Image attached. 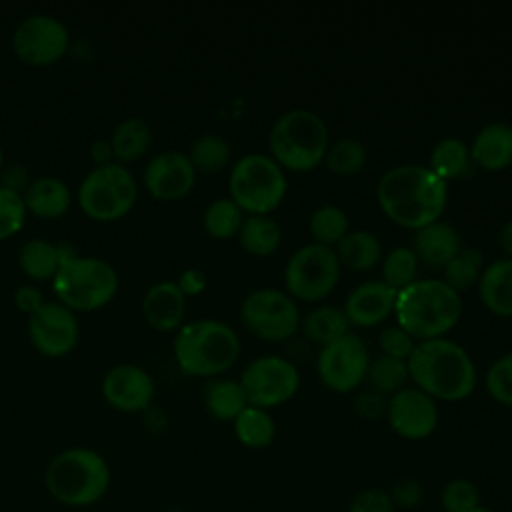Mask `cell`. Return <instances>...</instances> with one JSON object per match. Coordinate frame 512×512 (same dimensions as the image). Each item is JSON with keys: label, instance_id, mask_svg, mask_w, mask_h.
Segmentation results:
<instances>
[{"label": "cell", "instance_id": "1", "mask_svg": "<svg viewBox=\"0 0 512 512\" xmlns=\"http://www.w3.org/2000/svg\"><path fill=\"white\" fill-rule=\"evenodd\" d=\"M376 198L394 222L418 230L444 212L448 184L430 166L404 162L382 172Z\"/></svg>", "mask_w": 512, "mask_h": 512}, {"label": "cell", "instance_id": "2", "mask_svg": "<svg viewBox=\"0 0 512 512\" xmlns=\"http://www.w3.org/2000/svg\"><path fill=\"white\" fill-rule=\"evenodd\" d=\"M406 362L410 378L432 398L460 400L476 386V366L466 348L452 338L420 340Z\"/></svg>", "mask_w": 512, "mask_h": 512}, {"label": "cell", "instance_id": "3", "mask_svg": "<svg viewBox=\"0 0 512 512\" xmlns=\"http://www.w3.org/2000/svg\"><path fill=\"white\" fill-rule=\"evenodd\" d=\"M112 482L106 458L86 446H72L48 462L44 486L48 494L68 508H88L100 502Z\"/></svg>", "mask_w": 512, "mask_h": 512}, {"label": "cell", "instance_id": "4", "mask_svg": "<svg viewBox=\"0 0 512 512\" xmlns=\"http://www.w3.org/2000/svg\"><path fill=\"white\" fill-rule=\"evenodd\" d=\"M462 312L460 292L440 278H416L396 292L394 314L410 336L434 338L450 330Z\"/></svg>", "mask_w": 512, "mask_h": 512}, {"label": "cell", "instance_id": "5", "mask_svg": "<svg viewBox=\"0 0 512 512\" xmlns=\"http://www.w3.org/2000/svg\"><path fill=\"white\" fill-rule=\"evenodd\" d=\"M240 354L236 330L216 318L186 322L174 336V358L182 372L192 376H218Z\"/></svg>", "mask_w": 512, "mask_h": 512}, {"label": "cell", "instance_id": "6", "mask_svg": "<svg viewBox=\"0 0 512 512\" xmlns=\"http://www.w3.org/2000/svg\"><path fill=\"white\" fill-rule=\"evenodd\" d=\"M268 144L280 166L310 170L324 160L328 128L318 112L308 108H290L274 120Z\"/></svg>", "mask_w": 512, "mask_h": 512}, {"label": "cell", "instance_id": "7", "mask_svg": "<svg viewBox=\"0 0 512 512\" xmlns=\"http://www.w3.org/2000/svg\"><path fill=\"white\" fill-rule=\"evenodd\" d=\"M120 280L114 266L96 256H78L64 260L52 288L56 300L72 312H94L104 308L118 292Z\"/></svg>", "mask_w": 512, "mask_h": 512}, {"label": "cell", "instance_id": "8", "mask_svg": "<svg viewBox=\"0 0 512 512\" xmlns=\"http://www.w3.org/2000/svg\"><path fill=\"white\" fill-rule=\"evenodd\" d=\"M286 174L268 154L248 152L230 170V198L250 214H266L280 204L286 192Z\"/></svg>", "mask_w": 512, "mask_h": 512}, {"label": "cell", "instance_id": "9", "mask_svg": "<svg viewBox=\"0 0 512 512\" xmlns=\"http://www.w3.org/2000/svg\"><path fill=\"white\" fill-rule=\"evenodd\" d=\"M80 210L98 222L124 218L136 204L138 184L128 166L110 162L94 166L78 186Z\"/></svg>", "mask_w": 512, "mask_h": 512}, {"label": "cell", "instance_id": "10", "mask_svg": "<svg viewBox=\"0 0 512 512\" xmlns=\"http://www.w3.org/2000/svg\"><path fill=\"white\" fill-rule=\"evenodd\" d=\"M340 260L332 246L308 242L296 248L284 268V282L290 294L316 300L326 296L338 282Z\"/></svg>", "mask_w": 512, "mask_h": 512}, {"label": "cell", "instance_id": "11", "mask_svg": "<svg viewBox=\"0 0 512 512\" xmlns=\"http://www.w3.org/2000/svg\"><path fill=\"white\" fill-rule=\"evenodd\" d=\"M70 48V32L66 24L44 12H36L18 22L12 32V50L16 58L28 66H50L64 58Z\"/></svg>", "mask_w": 512, "mask_h": 512}, {"label": "cell", "instance_id": "12", "mask_svg": "<svg viewBox=\"0 0 512 512\" xmlns=\"http://www.w3.org/2000/svg\"><path fill=\"white\" fill-rule=\"evenodd\" d=\"M300 384V372L294 362L280 354H264L250 360L242 374L240 386L248 404L270 408L292 398Z\"/></svg>", "mask_w": 512, "mask_h": 512}, {"label": "cell", "instance_id": "13", "mask_svg": "<svg viewBox=\"0 0 512 512\" xmlns=\"http://www.w3.org/2000/svg\"><path fill=\"white\" fill-rule=\"evenodd\" d=\"M240 318L248 330L268 340L288 338L300 324V312L292 296L272 286L248 292L240 304Z\"/></svg>", "mask_w": 512, "mask_h": 512}, {"label": "cell", "instance_id": "14", "mask_svg": "<svg viewBox=\"0 0 512 512\" xmlns=\"http://www.w3.org/2000/svg\"><path fill=\"white\" fill-rule=\"evenodd\" d=\"M368 364V348L364 340L354 332H346L338 340L324 344L316 358L318 376L328 388L336 392H348L356 388L366 376Z\"/></svg>", "mask_w": 512, "mask_h": 512}, {"label": "cell", "instance_id": "15", "mask_svg": "<svg viewBox=\"0 0 512 512\" xmlns=\"http://www.w3.org/2000/svg\"><path fill=\"white\" fill-rule=\"evenodd\" d=\"M28 338L32 346L46 358H62L70 354L80 340V324L76 312L48 300L38 312L28 316Z\"/></svg>", "mask_w": 512, "mask_h": 512}, {"label": "cell", "instance_id": "16", "mask_svg": "<svg viewBox=\"0 0 512 512\" xmlns=\"http://www.w3.org/2000/svg\"><path fill=\"white\" fill-rule=\"evenodd\" d=\"M386 418L392 430L408 440H424L438 426L436 400L418 386H404L390 394L386 402Z\"/></svg>", "mask_w": 512, "mask_h": 512}, {"label": "cell", "instance_id": "17", "mask_svg": "<svg viewBox=\"0 0 512 512\" xmlns=\"http://www.w3.org/2000/svg\"><path fill=\"white\" fill-rule=\"evenodd\" d=\"M100 390L108 406L118 412L134 414L150 408L154 398V380L142 366L116 364L104 374Z\"/></svg>", "mask_w": 512, "mask_h": 512}, {"label": "cell", "instance_id": "18", "mask_svg": "<svg viewBox=\"0 0 512 512\" xmlns=\"http://www.w3.org/2000/svg\"><path fill=\"white\" fill-rule=\"evenodd\" d=\"M196 182V170L186 152L164 150L152 156L144 168V186L156 200H178Z\"/></svg>", "mask_w": 512, "mask_h": 512}, {"label": "cell", "instance_id": "19", "mask_svg": "<svg viewBox=\"0 0 512 512\" xmlns=\"http://www.w3.org/2000/svg\"><path fill=\"white\" fill-rule=\"evenodd\" d=\"M396 292L398 290L384 280H364L348 292L342 310L350 322L370 326L384 320L394 310Z\"/></svg>", "mask_w": 512, "mask_h": 512}, {"label": "cell", "instance_id": "20", "mask_svg": "<svg viewBox=\"0 0 512 512\" xmlns=\"http://www.w3.org/2000/svg\"><path fill=\"white\" fill-rule=\"evenodd\" d=\"M186 310V296L172 280H160L152 284L142 296L144 320L162 332L180 326Z\"/></svg>", "mask_w": 512, "mask_h": 512}, {"label": "cell", "instance_id": "21", "mask_svg": "<svg viewBox=\"0 0 512 512\" xmlns=\"http://www.w3.org/2000/svg\"><path fill=\"white\" fill-rule=\"evenodd\" d=\"M28 214L36 218L54 220L64 216L72 204V192L68 184L58 176L32 178L30 186L22 194Z\"/></svg>", "mask_w": 512, "mask_h": 512}, {"label": "cell", "instance_id": "22", "mask_svg": "<svg viewBox=\"0 0 512 512\" xmlns=\"http://www.w3.org/2000/svg\"><path fill=\"white\" fill-rule=\"evenodd\" d=\"M470 158L474 164L498 170L512 162V124L496 120L484 124L472 138Z\"/></svg>", "mask_w": 512, "mask_h": 512}, {"label": "cell", "instance_id": "23", "mask_svg": "<svg viewBox=\"0 0 512 512\" xmlns=\"http://www.w3.org/2000/svg\"><path fill=\"white\" fill-rule=\"evenodd\" d=\"M76 252L68 244H54L44 238L26 240L18 252V264L22 272L36 282L52 280L60 270L62 262L72 258Z\"/></svg>", "mask_w": 512, "mask_h": 512}, {"label": "cell", "instance_id": "24", "mask_svg": "<svg viewBox=\"0 0 512 512\" xmlns=\"http://www.w3.org/2000/svg\"><path fill=\"white\" fill-rule=\"evenodd\" d=\"M410 248L426 264L444 266L462 246L458 230L450 222L438 218L414 232Z\"/></svg>", "mask_w": 512, "mask_h": 512}, {"label": "cell", "instance_id": "25", "mask_svg": "<svg viewBox=\"0 0 512 512\" xmlns=\"http://www.w3.org/2000/svg\"><path fill=\"white\" fill-rule=\"evenodd\" d=\"M478 292L486 308L502 316H512V256L496 258L482 268Z\"/></svg>", "mask_w": 512, "mask_h": 512}, {"label": "cell", "instance_id": "26", "mask_svg": "<svg viewBox=\"0 0 512 512\" xmlns=\"http://www.w3.org/2000/svg\"><path fill=\"white\" fill-rule=\"evenodd\" d=\"M108 142L112 148L114 162L126 166L130 162L140 160L148 152L152 144V130L146 120L130 116L114 126Z\"/></svg>", "mask_w": 512, "mask_h": 512}, {"label": "cell", "instance_id": "27", "mask_svg": "<svg viewBox=\"0 0 512 512\" xmlns=\"http://www.w3.org/2000/svg\"><path fill=\"white\" fill-rule=\"evenodd\" d=\"M206 410L218 420H234L246 406V394L240 380L234 378H210L202 388Z\"/></svg>", "mask_w": 512, "mask_h": 512}, {"label": "cell", "instance_id": "28", "mask_svg": "<svg viewBox=\"0 0 512 512\" xmlns=\"http://www.w3.org/2000/svg\"><path fill=\"white\" fill-rule=\"evenodd\" d=\"M336 244H338L336 254L340 264L352 270L372 268L382 254V244L378 236L366 228H356L346 232Z\"/></svg>", "mask_w": 512, "mask_h": 512}, {"label": "cell", "instance_id": "29", "mask_svg": "<svg viewBox=\"0 0 512 512\" xmlns=\"http://www.w3.org/2000/svg\"><path fill=\"white\" fill-rule=\"evenodd\" d=\"M430 168L444 180L474 174L468 144L456 136L440 138L430 150Z\"/></svg>", "mask_w": 512, "mask_h": 512}, {"label": "cell", "instance_id": "30", "mask_svg": "<svg viewBox=\"0 0 512 512\" xmlns=\"http://www.w3.org/2000/svg\"><path fill=\"white\" fill-rule=\"evenodd\" d=\"M234 434L248 448H264L274 440L276 424L266 408L248 404L234 420Z\"/></svg>", "mask_w": 512, "mask_h": 512}, {"label": "cell", "instance_id": "31", "mask_svg": "<svg viewBox=\"0 0 512 512\" xmlns=\"http://www.w3.org/2000/svg\"><path fill=\"white\" fill-rule=\"evenodd\" d=\"M302 326H304V332L312 340L320 342L322 346L328 342H334L340 336H344L346 332H350L348 316L344 314L342 308L332 306V304H322V306L308 310L306 316L302 318Z\"/></svg>", "mask_w": 512, "mask_h": 512}, {"label": "cell", "instance_id": "32", "mask_svg": "<svg viewBox=\"0 0 512 512\" xmlns=\"http://www.w3.org/2000/svg\"><path fill=\"white\" fill-rule=\"evenodd\" d=\"M240 244L252 254H270L282 238L278 222L268 214H248L238 230Z\"/></svg>", "mask_w": 512, "mask_h": 512}, {"label": "cell", "instance_id": "33", "mask_svg": "<svg viewBox=\"0 0 512 512\" xmlns=\"http://www.w3.org/2000/svg\"><path fill=\"white\" fill-rule=\"evenodd\" d=\"M186 154L196 172L212 174L228 164L232 150L228 140L222 134L204 132L190 142V148Z\"/></svg>", "mask_w": 512, "mask_h": 512}, {"label": "cell", "instance_id": "34", "mask_svg": "<svg viewBox=\"0 0 512 512\" xmlns=\"http://www.w3.org/2000/svg\"><path fill=\"white\" fill-rule=\"evenodd\" d=\"M366 374L370 376L372 386L384 394L398 392L400 388L406 386V380L410 378L406 358H396L384 352L368 364Z\"/></svg>", "mask_w": 512, "mask_h": 512}, {"label": "cell", "instance_id": "35", "mask_svg": "<svg viewBox=\"0 0 512 512\" xmlns=\"http://www.w3.org/2000/svg\"><path fill=\"white\" fill-rule=\"evenodd\" d=\"M366 156V146L358 138L342 136L326 148L324 162L332 172L348 176L366 164Z\"/></svg>", "mask_w": 512, "mask_h": 512}, {"label": "cell", "instance_id": "36", "mask_svg": "<svg viewBox=\"0 0 512 512\" xmlns=\"http://www.w3.org/2000/svg\"><path fill=\"white\" fill-rule=\"evenodd\" d=\"M244 216L242 208L232 198H216L212 200L202 216L204 228L214 238H228L240 230Z\"/></svg>", "mask_w": 512, "mask_h": 512}, {"label": "cell", "instance_id": "37", "mask_svg": "<svg viewBox=\"0 0 512 512\" xmlns=\"http://www.w3.org/2000/svg\"><path fill=\"white\" fill-rule=\"evenodd\" d=\"M482 268V252L478 248H460L456 256L444 264V282H448L458 292L466 290L478 282Z\"/></svg>", "mask_w": 512, "mask_h": 512}, {"label": "cell", "instance_id": "38", "mask_svg": "<svg viewBox=\"0 0 512 512\" xmlns=\"http://www.w3.org/2000/svg\"><path fill=\"white\" fill-rule=\"evenodd\" d=\"M308 228L316 242L330 246L348 232V216L336 204H322L310 214Z\"/></svg>", "mask_w": 512, "mask_h": 512}, {"label": "cell", "instance_id": "39", "mask_svg": "<svg viewBox=\"0 0 512 512\" xmlns=\"http://www.w3.org/2000/svg\"><path fill=\"white\" fill-rule=\"evenodd\" d=\"M418 256L410 246H394L388 250L382 262V280L392 288L400 290L402 286L416 280Z\"/></svg>", "mask_w": 512, "mask_h": 512}, {"label": "cell", "instance_id": "40", "mask_svg": "<svg viewBox=\"0 0 512 512\" xmlns=\"http://www.w3.org/2000/svg\"><path fill=\"white\" fill-rule=\"evenodd\" d=\"M440 506L444 512H474L482 506V496L472 480L452 478L440 490Z\"/></svg>", "mask_w": 512, "mask_h": 512}, {"label": "cell", "instance_id": "41", "mask_svg": "<svg viewBox=\"0 0 512 512\" xmlns=\"http://www.w3.org/2000/svg\"><path fill=\"white\" fill-rule=\"evenodd\" d=\"M484 382L488 394L496 402L512 406V350L504 352L490 364Z\"/></svg>", "mask_w": 512, "mask_h": 512}, {"label": "cell", "instance_id": "42", "mask_svg": "<svg viewBox=\"0 0 512 512\" xmlns=\"http://www.w3.org/2000/svg\"><path fill=\"white\" fill-rule=\"evenodd\" d=\"M26 214L22 196L0 186V242L22 230Z\"/></svg>", "mask_w": 512, "mask_h": 512}, {"label": "cell", "instance_id": "43", "mask_svg": "<svg viewBox=\"0 0 512 512\" xmlns=\"http://www.w3.org/2000/svg\"><path fill=\"white\" fill-rule=\"evenodd\" d=\"M346 512H396V508L388 490L364 488L348 500Z\"/></svg>", "mask_w": 512, "mask_h": 512}, {"label": "cell", "instance_id": "44", "mask_svg": "<svg viewBox=\"0 0 512 512\" xmlns=\"http://www.w3.org/2000/svg\"><path fill=\"white\" fill-rule=\"evenodd\" d=\"M394 508H402V510H414L422 504L424 500V486L416 480V478H400L398 482L392 484V488L388 490Z\"/></svg>", "mask_w": 512, "mask_h": 512}, {"label": "cell", "instance_id": "45", "mask_svg": "<svg viewBox=\"0 0 512 512\" xmlns=\"http://www.w3.org/2000/svg\"><path fill=\"white\" fill-rule=\"evenodd\" d=\"M380 346L384 354L396 356V358H408L414 348V336H410L402 326H386L380 332Z\"/></svg>", "mask_w": 512, "mask_h": 512}, {"label": "cell", "instance_id": "46", "mask_svg": "<svg viewBox=\"0 0 512 512\" xmlns=\"http://www.w3.org/2000/svg\"><path fill=\"white\" fill-rule=\"evenodd\" d=\"M30 182H32V178H30L26 166L20 162L4 164L0 170V186L10 192H16L22 196L26 192V188L30 186Z\"/></svg>", "mask_w": 512, "mask_h": 512}, {"label": "cell", "instance_id": "47", "mask_svg": "<svg viewBox=\"0 0 512 512\" xmlns=\"http://www.w3.org/2000/svg\"><path fill=\"white\" fill-rule=\"evenodd\" d=\"M44 302L46 300H44L42 292L36 286H32V284H22L14 292V304L26 316H32L34 312H38Z\"/></svg>", "mask_w": 512, "mask_h": 512}, {"label": "cell", "instance_id": "48", "mask_svg": "<svg viewBox=\"0 0 512 512\" xmlns=\"http://www.w3.org/2000/svg\"><path fill=\"white\" fill-rule=\"evenodd\" d=\"M176 284H178V288L182 290L184 296H188V294H198V292H202L204 286H206V276H204V272L198 270V268H188V270H184V272L180 274V278H178Z\"/></svg>", "mask_w": 512, "mask_h": 512}, {"label": "cell", "instance_id": "49", "mask_svg": "<svg viewBox=\"0 0 512 512\" xmlns=\"http://www.w3.org/2000/svg\"><path fill=\"white\" fill-rule=\"evenodd\" d=\"M90 158L94 160V166H104V164H110L114 162L112 158V148H110V142L108 140H94L90 144Z\"/></svg>", "mask_w": 512, "mask_h": 512}, {"label": "cell", "instance_id": "50", "mask_svg": "<svg viewBox=\"0 0 512 512\" xmlns=\"http://www.w3.org/2000/svg\"><path fill=\"white\" fill-rule=\"evenodd\" d=\"M498 242H500V246L504 248V252H508V254L512 256V218L506 220V222L500 226Z\"/></svg>", "mask_w": 512, "mask_h": 512}, {"label": "cell", "instance_id": "51", "mask_svg": "<svg viewBox=\"0 0 512 512\" xmlns=\"http://www.w3.org/2000/svg\"><path fill=\"white\" fill-rule=\"evenodd\" d=\"M474 512H496V510H492V508H488V506L482 504V506H478Z\"/></svg>", "mask_w": 512, "mask_h": 512}, {"label": "cell", "instance_id": "52", "mask_svg": "<svg viewBox=\"0 0 512 512\" xmlns=\"http://www.w3.org/2000/svg\"><path fill=\"white\" fill-rule=\"evenodd\" d=\"M2 166H4V152H2V148H0V170H2Z\"/></svg>", "mask_w": 512, "mask_h": 512}, {"label": "cell", "instance_id": "53", "mask_svg": "<svg viewBox=\"0 0 512 512\" xmlns=\"http://www.w3.org/2000/svg\"><path fill=\"white\" fill-rule=\"evenodd\" d=\"M166 512H184V510H176V508H172V510H166Z\"/></svg>", "mask_w": 512, "mask_h": 512}]
</instances>
